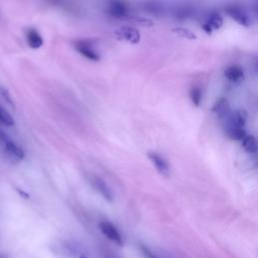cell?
<instances>
[{"instance_id":"11","label":"cell","mask_w":258,"mask_h":258,"mask_svg":"<svg viewBox=\"0 0 258 258\" xmlns=\"http://www.w3.org/2000/svg\"><path fill=\"white\" fill-rule=\"evenodd\" d=\"M227 117H229V121H228V128L231 127H243L246 123V117L247 114L243 110H238L235 111L232 114H229Z\"/></svg>"},{"instance_id":"1","label":"cell","mask_w":258,"mask_h":258,"mask_svg":"<svg viewBox=\"0 0 258 258\" xmlns=\"http://www.w3.org/2000/svg\"><path fill=\"white\" fill-rule=\"evenodd\" d=\"M0 142L3 144V149L5 154L12 163L22 162L25 158V151L19 147L14 142L10 141L6 136L5 132L0 130Z\"/></svg>"},{"instance_id":"21","label":"cell","mask_w":258,"mask_h":258,"mask_svg":"<svg viewBox=\"0 0 258 258\" xmlns=\"http://www.w3.org/2000/svg\"><path fill=\"white\" fill-rule=\"evenodd\" d=\"M80 258H87V257H86V256H84V255H82Z\"/></svg>"},{"instance_id":"2","label":"cell","mask_w":258,"mask_h":258,"mask_svg":"<svg viewBox=\"0 0 258 258\" xmlns=\"http://www.w3.org/2000/svg\"><path fill=\"white\" fill-rule=\"evenodd\" d=\"M74 48L75 50L82 55L84 57L90 59L93 62L100 61V54L97 52V50L94 48V46L85 39H78V41L74 42Z\"/></svg>"},{"instance_id":"5","label":"cell","mask_w":258,"mask_h":258,"mask_svg":"<svg viewBox=\"0 0 258 258\" xmlns=\"http://www.w3.org/2000/svg\"><path fill=\"white\" fill-rule=\"evenodd\" d=\"M108 12L111 16L118 19H129L131 16L128 15V7L122 0H110L108 4Z\"/></svg>"},{"instance_id":"18","label":"cell","mask_w":258,"mask_h":258,"mask_svg":"<svg viewBox=\"0 0 258 258\" xmlns=\"http://www.w3.org/2000/svg\"><path fill=\"white\" fill-rule=\"evenodd\" d=\"M174 31L178 34V35H181L182 37H186V38H195V34L190 31L189 29H183V28H178L176 29H174Z\"/></svg>"},{"instance_id":"16","label":"cell","mask_w":258,"mask_h":258,"mask_svg":"<svg viewBox=\"0 0 258 258\" xmlns=\"http://www.w3.org/2000/svg\"><path fill=\"white\" fill-rule=\"evenodd\" d=\"M227 134L233 141H241L246 135V132L243 127H231L228 128Z\"/></svg>"},{"instance_id":"19","label":"cell","mask_w":258,"mask_h":258,"mask_svg":"<svg viewBox=\"0 0 258 258\" xmlns=\"http://www.w3.org/2000/svg\"><path fill=\"white\" fill-rule=\"evenodd\" d=\"M142 250H143V254H144V256H145L146 258H157L148 248H146V247L143 246V245H142Z\"/></svg>"},{"instance_id":"15","label":"cell","mask_w":258,"mask_h":258,"mask_svg":"<svg viewBox=\"0 0 258 258\" xmlns=\"http://www.w3.org/2000/svg\"><path fill=\"white\" fill-rule=\"evenodd\" d=\"M202 91L199 87L194 86L190 90V98L193 102V104L197 107H199L202 102Z\"/></svg>"},{"instance_id":"17","label":"cell","mask_w":258,"mask_h":258,"mask_svg":"<svg viewBox=\"0 0 258 258\" xmlns=\"http://www.w3.org/2000/svg\"><path fill=\"white\" fill-rule=\"evenodd\" d=\"M0 123L6 125V126H12L14 125V120L11 117V115L4 110L1 106H0Z\"/></svg>"},{"instance_id":"10","label":"cell","mask_w":258,"mask_h":258,"mask_svg":"<svg viewBox=\"0 0 258 258\" xmlns=\"http://www.w3.org/2000/svg\"><path fill=\"white\" fill-rule=\"evenodd\" d=\"M92 184L94 188L103 196L105 200H107L110 203L113 201L112 191L110 190V188L107 186V184L103 180H101V178H99V177H94L92 180Z\"/></svg>"},{"instance_id":"12","label":"cell","mask_w":258,"mask_h":258,"mask_svg":"<svg viewBox=\"0 0 258 258\" xmlns=\"http://www.w3.org/2000/svg\"><path fill=\"white\" fill-rule=\"evenodd\" d=\"M27 42L31 49L37 50L44 45V38L36 29H30L27 31Z\"/></svg>"},{"instance_id":"3","label":"cell","mask_w":258,"mask_h":258,"mask_svg":"<svg viewBox=\"0 0 258 258\" xmlns=\"http://www.w3.org/2000/svg\"><path fill=\"white\" fill-rule=\"evenodd\" d=\"M115 35L118 39H122L130 44H137L141 41V33L132 27H121L115 30Z\"/></svg>"},{"instance_id":"8","label":"cell","mask_w":258,"mask_h":258,"mask_svg":"<svg viewBox=\"0 0 258 258\" xmlns=\"http://www.w3.org/2000/svg\"><path fill=\"white\" fill-rule=\"evenodd\" d=\"M224 76L229 82L233 84H241L244 80V72L242 68L238 65L229 66L225 70Z\"/></svg>"},{"instance_id":"22","label":"cell","mask_w":258,"mask_h":258,"mask_svg":"<svg viewBox=\"0 0 258 258\" xmlns=\"http://www.w3.org/2000/svg\"><path fill=\"white\" fill-rule=\"evenodd\" d=\"M112 258H114V257H112Z\"/></svg>"},{"instance_id":"20","label":"cell","mask_w":258,"mask_h":258,"mask_svg":"<svg viewBox=\"0 0 258 258\" xmlns=\"http://www.w3.org/2000/svg\"><path fill=\"white\" fill-rule=\"evenodd\" d=\"M0 258H7L5 255H1V254H0Z\"/></svg>"},{"instance_id":"13","label":"cell","mask_w":258,"mask_h":258,"mask_svg":"<svg viewBox=\"0 0 258 258\" xmlns=\"http://www.w3.org/2000/svg\"><path fill=\"white\" fill-rule=\"evenodd\" d=\"M213 111L221 118L227 117L230 114V107L226 99L221 98L218 100L213 108Z\"/></svg>"},{"instance_id":"14","label":"cell","mask_w":258,"mask_h":258,"mask_svg":"<svg viewBox=\"0 0 258 258\" xmlns=\"http://www.w3.org/2000/svg\"><path fill=\"white\" fill-rule=\"evenodd\" d=\"M242 146L245 151L249 153H255L257 151V142L253 135H245L242 140Z\"/></svg>"},{"instance_id":"4","label":"cell","mask_w":258,"mask_h":258,"mask_svg":"<svg viewBox=\"0 0 258 258\" xmlns=\"http://www.w3.org/2000/svg\"><path fill=\"white\" fill-rule=\"evenodd\" d=\"M225 11L232 19H234V21L239 25L243 27L250 26V16L242 7L238 5H230L225 9Z\"/></svg>"},{"instance_id":"6","label":"cell","mask_w":258,"mask_h":258,"mask_svg":"<svg viewBox=\"0 0 258 258\" xmlns=\"http://www.w3.org/2000/svg\"><path fill=\"white\" fill-rule=\"evenodd\" d=\"M99 227H100L101 232L108 238L110 241L114 242L117 245H122L123 244V240H122V237H121L120 233H119V231L117 230V228L113 224L106 222V221H103L99 224Z\"/></svg>"},{"instance_id":"9","label":"cell","mask_w":258,"mask_h":258,"mask_svg":"<svg viewBox=\"0 0 258 258\" xmlns=\"http://www.w3.org/2000/svg\"><path fill=\"white\" fill-rule=\"evenodd\" d=\"M223 17L219 14L213 12L209 15L205 25L203 26V29L207 33H211L213 30L219 29L223 26Z\"/></svg>"},{"instance_id":"7","label":"cell","mask_w":258,"mask_h":258,"mask_svg":"<svg viewBox=\"0 0 258 258\" xmlns=\"http://www.w3.org/2000/svg\"><path fill=\"white\" fill-rule=\"evenodd\" d=\"M148 158L151 161V163L153 164L154 168L157 170L158 172H160L162 175L169 176L170 166H169L168 162L164 158V156H162L161 154H158L156 152L150 151V152H148Z\"/></svg>"}]
</instances>
